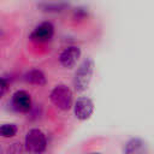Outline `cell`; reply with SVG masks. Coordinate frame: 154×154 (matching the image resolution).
<instances>
[{
  "instance_id": "6da1fadb",
  "label": "cell",
  "mask_w": 154,
  "mask_h": 154,
  "mask_svg": "<svg viewBox=\"0 0 154 154\" xmlns=\"http://www.w3.org/2000/svg\"><path fill=\"white\" fill-rule=\"evenodd\" d=\"M94 72V60L91 58H85L77 67L73 76V87L77 91H84L91 81Z\"/></svg>"
},
{
  "instance_id": "7a4b0ae2",
  "label": "cell",
  "mask_w": 154,
  "mask_h": 154,
  "mask_svg": "<svg viewBox=\"0 0 154 154\" xmlns=\"http://www.w3.org/2000/svg\"><path fill=\"white\" fill-rule=\"evenodd\" d=\"M46 148V135L40 129H30L25 135V150L29 154H43Z\"/></svg>"
},
{
  "instance_id": "3957f363",
  "label": "cell",
  "mask_w": 154,
  "mask_h": 154,
  "mask_svg": "<svg viewBox=\"0 0 154 154\" xmlns=\"http://www.w3.org/2000/svg\"><path fill=\"white\" fill-rule=\"evenodd\" d=\"M49 99L52 103L61 111H69L72 106V91L65 84L55 85L49 94Z\"/></svg>"
},
{
  "instance_id": "277c9868",
  "label": "cell",
  "mask_w": 154,
  "mask_h": 154,
  "mask_svg": "<svg viewBox=\"0 0 154 154\" xmlns=\"http://www.w3.org/2000/svg\"><path fill=\"white\" fill-rule=\"evenodd\" d=\"M54 35V26L51 22H42L34 28V30L30 34V40L34 42H47L52 40Z\"/></svg>"
},
{
  "instance_id": "5b68a950",
  "label": "cell",
  "mask_w": 154,
  "mask_h": 154,
  "mask_svg": "<svg viewBox=\"0 0 154 154\" xmlns=\"http://www.w3.org/2000/svg\"><path fill=\"white\" fill-rule=\"evenodd\" d=\"M73 112H75V116L77 119L87 120L91 117V114L94 112V103L87 96L78 97L73 105Z\"/></svg>"
},
{
  "instance_id": "8992f818",
  "label": "cell",
  "mask_w": 154,
  "mask_h": 154,
  "mask_svg": "<svg viewBox=\"0 0 154 154\" xmlns=\"http://www.w3.org/2000/svg\"><path fill=\"white\" fill-rule=\"evenodd\" d=\"M81 57V48L77 46L66 47L59 55V63L66 69H72Z\"/></svg>"
},
{
  "instance_id": "52a82bcc",
  "label": "cell",
  "mask_w": 154,
  "mask_h": 154,
  "mask_svg": "<svg viewBox=\"0 0 154 154\" xmlns=\"http://www.w3.org/2000/svg\"><path fill=\"white\" fill-rule=\"evenodd\" d=\"M31 97L25 90H17L12 95V107L20 113H26L31 109Z\"/></svg>"
},
{
  "instance_id": "ba28073f",
  "label": "cell",
  "mask_w": 154,
  "mask_h": 154,
  "mask_svg": "<svg viewBox=\"0 0 154 154\" xmlns=\"http://www.w3.org/2000/svg\"><path fill=\"white\" fill-rule=\"evenodd\" d=\"M147 143L141 138H131L124 147V154H147Z\"/></svg>"
},
{
  "instance_id": "9c48e42d",
  "label": "cell",
  "mask_w": 154,
  "mask_h": 154,
  "mask_svg": "<svg viewBox=\"0 0 154 154\" xmlns=\"http://www.w3.org/2000/svg\"><path fill=\"white\" fill-rule=\"evenodd\" d=\"M37 7L43 11V12H49V13H57V12H63L69 7V2L65 1H43L38 2Z\"/></svg>"
},
{
  "instance_id": "30bf717a",
  "label": "cell",
  "mask_w": 154,
  "mask_h": 154,
  "mask_svg": "<svg viewBox=\"0 0 154 154\" xmlns=\"http://www.w3.org/2000/svg\"><path fill=\"white\" fill-rule=\"evenodd\" d=\"M24 78L30 84H35V85H43V84H46V76L38 69H32V70L28 71L25 73Z\"/></svg>"
},
{
  "instance_id": "8fae6325",
  "label": "cell",
  "mask_w": 154,
  "mask_h": 154,
  "mask_svg": "<svg viewBox=\"0 0 154 154\" xmlns=\"http://www.w3.org/2000/svg\"><path fill=\"white\" fill-rule=\"evenodd\" d=\"M17 131H18V128L14 124L6 123V124L0 125V136L1 137H5V138L13 137V136H16Z\"/></svg>"
},
{
  "instance_id": "7c38bea8",
  "label": "cell",
  "mask_w": 154,
  "mask_h": 154,
  "mask_svg": "<svg viewBox=\"0 0 154 154\" xmlns=\"http://www.w3.org/2000/svg\"><path fill=\"white\" fill-rule=\"evenodd\" d=\"M8 154H22V146L20 143H12L8 148Z\"/></svg>"
},
{
  "instance_id": "4fadbf2b",
  "label": "cell",
  "mask_w": 154,
  "mask_h": 154,
  "mask_svg": "<svg viewBox=\"0 0 154 154\" xmlns=\"http://www.w3.org/2000/svg\"><path fill=\"white\" fill-rule=\"evenodd\" d=\"M6 91H7V81L4 77H0V99L4 97Z\"/></svg>"
},
{
  "instance_id": "5bb4252c",
  "label": "cell",
  "mask_w": 154,
  "mask_h": 154,
  "mask_svg": "<svg viewBox=\"0 0 154 154\" xmlns=\"http://www.w3.org/2000/svg\"><path fill=\"white\" fill-rule=\"evenodd\" d=\"M85 13H87V12L84 11V8H81V7H79V8H76V10H75V17H76V18H83V17L85 16Z\"/></svg>"
},
{
  "instance_id": "9a60e30c",
  "label": "cell",
  "mask_w": 154,
  "mask_h": 154,
  "mask_svg": "<svg viewBox=\"0 0 154 154\" xmlns=\"http://www.w3.org/2000/svg\"><path fill=\"white\" fill-rule=\"evenodd\" d=\"M0 154H4V148L0 146Z\"/></svg>"
},
{
  "instance_id": "2e32d148",
  "label": "cell",
  "mask_w": 154,
  "mask_h": 154,
  "mask_svg": "<svg viewBox=\"0 0 154 154\" xmlns=\"http://www.w3.org/2000/svg\"><path fill=\"white\" fill-rule=\"evenodd\" d=\"M91 154H100V153H91Z\"/></svg>"
},
{
  "instance_id": "e0dca14e",
  "label": "cell",
  "mask_w": 154,
  "mask_h": 154,
  "mask_svg": "<svg viewBox=\"0 0 154 154\" xmlns=\"http://www.w3.org/2000/svg\"><path fill=\"white\" fill-rule=\"evenodd\" d=\"M0 36H1V30H0Z\"/></svg>"
}]
</instances>
